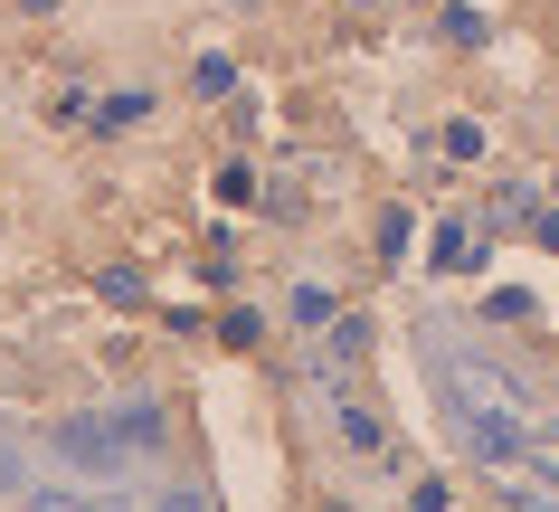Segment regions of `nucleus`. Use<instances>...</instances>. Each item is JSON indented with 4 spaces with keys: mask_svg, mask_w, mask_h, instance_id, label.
Returning a JSON list of instances; mask_svg holds the SVG:
<instances>
[{
    "mask_svg": "<svg viewBox=\"0 0 559 512\" xmlns=\"http://www.w3.org/2000/svg\"><path fill=\"white\" fill-rule=\"evenodd\" d=\"M437 390H445V408H455V427H465V446L484 455V465H512V455L531 446V398L512 390L493 361L437 352Z\"/></svg>",
    "mask_w": 559,
    "mask_h": 512,
    "instance_id": "f257e3e1",
    "label": "nucleus"
},
{
    "mask_svg": "<svg viewBox=\"0 0 559 512\" xmlns=\"http://www.w3.org/2000/svg\"><path fill=\"white\" fill-rule=\"evenodd\" d=\"M58 455L105 475V465H123V427L115 418H58Z\"/></svg>",
    "mask_w": 559,
    "mask_h": 512,
    "instance_id": "f03ea898",
    "label": "nucleus"
},
{
    "mask_svg": "<svg viewBox=\"0 0 559 512\" xmlns=\"http://www.w3.org/2000/svg\"><path fill=\"white\" fill-rule=\"evenodd\" d=\"M115 427H123V446H152V437H162V398H123Z\"/></svg>",
    "mask_w": 559,
    "mask_h": 512,
    "instance_id": "7ed1b4c3",
    "label": "nucleus"
},
{
    "mask_svg": "<svg viewBox=\"0 0 559 512\" xmlns=\"http://www.w3.org/2000/svg\"><path fill=\"white\" fill-rule=\"evenodd\" d=\"M143 115H152V95H105V105H95L86 123H105V133H133Z\"/></svg>",
    "mask_w": 559,
    "mask_h": 512,
    "instance_id": "20e7f679",
    "label": "nucleus"
},
{
    "mask_svg": "<svg viewBox=\"0 0 559 512\" xmlns=\"http://www.w3.org/2000/svg\"><path fill=\"white\" fill-rule=\"evenodd\" d=\"M323 352H332V361H360V352H370V323H332Z\"/></svg>",
    "mask_w": 559,
    "mask_h": 512,
    "instance_id": "39448f33",
    "label": "nucleus"
},
{
    "mask_svg": "<svg viewBox=\"0 0 559 512\" xmlns=\"http://www.w3.org/2000/svg\"><path fill=\"white\" fill-rule=\"evenodd\" d=\"M427 257H437V266L455 275V266H465V257H474V247H465V228H437V247H427Z\"/></svg>",
    "mask_w": 559,
    "mask_h": 512,
    "instance_id": "423d86ee",
    "label": "nucleus"
},
{
    "mask_svg": "<svg viewBox=\"0 0 559 512\" xmlns=\"http://www.w3.org/2000/svg\"><path fill=\"white\" fill-rule=\"evenodd\" d=\"M152 512H218V503H209L200 484H171V493H162V503H152Z\"/></svg>",
    "mask_w": 559,
    "mask_h": 512,
    "instance_id": "0eeeda50",
    "label": "nucleus"
},
{
    "mask_svg": "<svg viewBox=\"0 0 559 512\" xmlns=\"http://www.w3.org/2000/svg\"><path fill=\"white\" fill-rule=\"evenodd\" d=\"M0 493H29V484H20V455L0 446Z\"/></svg>",
    "mask_w": 559,
    "mask_h": 512,
    "instance_id": "6e6552de",
    "label": "nucleus"
},
{
    "mask_svg": "<svg viewBox=\"0 0 559 512\" xmlns=\"http://www.w3.org/2000/svg\"><path fill=\"white\" fill-rule=\"evenodd\" d=\"M29 512H86V503H67V493H29Z\"/></svg>",
    "mask_w": 559,
    "mask_h": 512,
    "instance_id": "1a4fd4ad",
    "label": "nucleus"
},
{
    "mask_svg": "<svg viewBox=\"0 0 559 512\" xmlns=\"http://www.w3.org/2000/svg\"><path fill=\"white\" fill-rule=\"evenodd\" d=\"M522 512H559V493H531V503H522Z\"/></svg>",
    "mask_w": 559,
    "mask_h": 512,
    "instance_id": "9d476101",
    "label": "nucleus"
}]
</instances>
